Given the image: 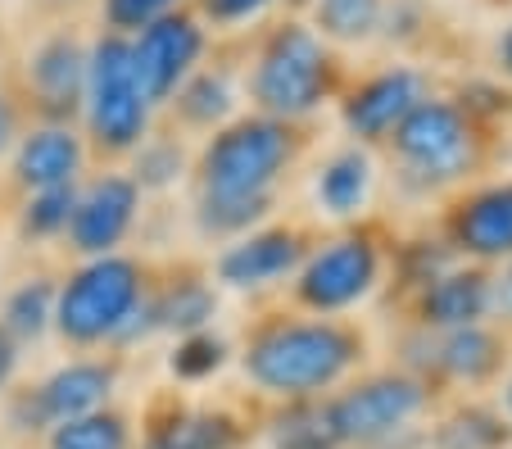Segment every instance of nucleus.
I'll return each instance as SVG.
<instances>
[{
	"label": "nucleus",
	"instance_id": "f257e3e1",
	"mask_svg": "<svg viewBox=\"0 0 512 449\" xmlns=\"http://www.w3.org/2000/svg\"><path fill=\"white\" fill-rule=\"evenodd\" d=\"M358 359L354 332L336 323H281L245 350V372L259 391L309 400L331 391Z\"/></svg>",
	"mask_w": 512,
	"mask_h": 449
},
{
	"label": "nucleus",
	"instance_id": "f03ea898",
	"mask_svg": "<svg viewBox=\"0 0 512 449\" xmlns=\"http://www.w3.org/2000/svg\"><path fill=\"white\" fill-rule=\"evenodd\" d=\"M327 87L331 59L318 32L304 23H286L281 32H272V41L259 55V69H254V100L272 118H300L322 105Z\"/></svg>",
	"mask_w": 512,
	"mask_h": 449
},
{
	"label": "nucleus",
	"instance_id": "7ed1b4c3",
	"mask_svg": "<svg viewBox=\"0 0 512 449\" xmlns=\"http://www.w3.org/2000/svg\"><path fill=\"white\" fill-rule=\"evenodd\" d=\"M290 159V132L277 118H245L204 150V191L213 196H263Z\"/></svg>",
	"mask_w": 512,
	"mask_h": 449
},
{
	"label": "nucleus",
	"instance_id": "20e7f679",
	"mask_svg": "<svg viewBox=\"0 0 512 449\" xmlns=\"http://www.w3.org/2000/svg\"><path fill=\"white\" fill-rule=\"evenodd\" d=\"M141 300V273L132 259H96L64 286L55 304V323L68 341H100L118 336Z\"/></svg>",
	"mask_w": 512,
	"mask_h": 449
},
{
	"label": "nucleus",
	"instance_id": "39448f33",
	"mask_svg": "<svg viewBox=\"0 0 512 449\" xmlns=\"http://www.w3.org/2000/svg\"><path fill=\"white\" fill-rule=\"evenodd\" d=\"M87 114L100 146L127 150L141 141L150 105L132 73V46L123 37H100L87 55Z\"/></svg>",
	"mask_w": 512,
	"mask_h": 449
},
{
	"label": "nucleus",
	"instance_id": "423d86ee",
	"mask_svg": "<svg viewBox=\"0 0 512 449\" xmlns=\"http://www.w3.org/2000/svg\"><path fill=\"white\" fill-rule=\"evenodd\" d=\"M395 150L408 173L426 182H449L472 164V123L449 100H422L395 127Z\"/></svg>",
	"mask_w": 512,
	"mask_h": 449
},
{
	"label": "nucleus",
	"instance_id": "0eeeda50",
	"mask_svg": "<svg viewBox=\"0 0 512 449\" xmlns=\"http://www.w3.org/2000/svg\"><path fill=\"white\" fill-rule=\"evenodd\" d=\"M426 409V391L408 377H372L354 391H345L331 404V422H336L340 445H377L399 431Z\"/></svg>",
	"mask_w": 512,
	"mask_h": 449
},
{
	"label": "nucleus",
	"instance_id": "6e6552de",
	"mask_svg": "<svg viewBox=\"0 0 512 449\" xmlns=\"http://www.w3.org/2000/svg\"><path fill=\"white\" fill-rule=\"evenodd\" d=\"M381 277V254L368 236H340V241L322 245L304 264L300 277V300L309 309L340 313L349 304H358L363 295L377 286Z\"/></svg>",
	"mask_w": 512,
	"mask_h": 449
},
{
	"label": "nucleus",
	"instance_id": "1a4fd4ad",
	"mask_svg": "<svg viewBox=\"0 0 512 449\" xmlns=\"http://www.w3.org/2000/svg\"><path fill=\"white\" fill-rule=\"evenodd\" d=\"M204 50V37L191 19L182 14H164L159 23L141 28L132 46V73H136V87H141L145 105H155V100H168L177 91V82L191 73V64L200 59Z\"/></svg>",
	"mask_w": 512,
	"mask_h": 449
},
{
	"label": "nucleus",
	"instance_id": "9d476101",
	"mask_svg": "<svg viewBox=\"0 0 512 449\" xmlns=\"http://www.w3.org/2000/svg\"><path fill=\"white\" fill-rule=\"evenodd\" d=\"M426 100V82L413 69H390L381 78L363 82L354 96L345 100V127L358 141H386L399 123L408 118V109Z\"/></svg>",
	"mask_w": 512,
	"mask_h": 449
},
{
	"label": "nucleus",
	"instance_id": "9b49d317",
	"mask_svg": "<svg viewBox=\"0 0 512 449\" xmlns=\"http://www.w3.org/2000/svg\"><path fill=\"white\" fill-rule=\"evenodd\" d=\"M132 218H136V182H127V177H100L87 196L73 205V223H68L73 227V245L82 254H100L105 259L123 241Z\"/></svg>",
	"mask_w": 512,
	"mask_h": 449
},
{
	"label": "nucleus",
	"instance_id": "f8f14e48",
	"mask_svg": "<svg viewBox=\"0 0 512 449\" xmlns=\"http://www.w3.org/2000/svg\"><path fill=\"white\" fill-rule=\"evenodd\" d=\"M300 259H304V241L295 232H254L218 259V277L227 286H236V291H254V286L281 282L286 273H295Z\"/></svg>",
	"mask_w": 512,
	"mask_h": 449
},
{
	"label": "nucleus",
	"instance_id": "ddd939ff",
	"mask_svg": "<svg viewBox=\"0 0 512 449\" xmlns=\"http://www.w3.org/2000/svg\"><path fill=\"white\" fill-rule=\"evenodd\" d=\"M454 241L458 250L476 259H508L512 254V182L490 186L472 196L454 214Z\"/></svg>",
	"mask_w": 512,
	"mask_h": 449
},
{
	"label": "nucleus",
	"instance_id": "4468645a",
	"mask_svg": "<svg viewBox=\"0 0 512 449\" xmlns=\"http://www.w3.org/2000/svg\"><path fill=\"white\" fill-rule=\"evenodd\" d=\"M32 87H37L41 105L50 114H68L78 105V96L87 91V55L78 50V41L55 37L37 50L32 59Z\"/></svg>",
	"mask_w": 512,
	"mask_h": 449
},
{
	"label": "nucleus",
	"instance_id": "2eb2a0df",
	"mask_svg": "<svg viewBox=\"0 0 512 449\" xmlns=\"http://www.w3.org/2000/svg\"><path fill=\"white\" fill-rule=\"evenodd\" d=\"M431 327H476L490 313V277L485 273H440L431 277V291L422 300Z\"/></svg>",
	"mask_w": 512,
	"mask_h": 449
},
{
	"label": "nucleus",
	"instance_id": "dca6fc26",
	"mask_svg": "<svg viewBox=\"0 0 512 449\" xmlns=\"http://www.w3.org/2000/svg\"><path fill=\"white\" fill-rule=\"evenodd\" d=\"M109 386H114V372L100 368V363H68L55 377L41 386V413L55 422H73L96 413L109 400Z\"/></svg>",
	"mask_w": 512,
	"mask_h": 449
},
{
	"label": "nucleus",
	"instance_id": "f3484780",
	"mask_svg": "<svg viewBox=\"0 0 512 449\" xmlns=\"http://www.w3.org/2000/svg\"><path fill=\"white\" fill-rule=\"evenodd\" d=\"M372 182H377L372 159L363 155L358 146L331 155L327 164L318 168V205H322V214H331V218L363 214L368 200H372Z\"/></svg>",
	"mask_w": 512,
	"mask_h": 449
},
{
	"label": "nucleus",
	"instance_id": "a211bd4d",
	"mask_svg": "<svg viewBox=\"0 0 512 449\" xmlns=\"http://www.w3.org/2000/svg\"><path fill=\"white\" fill-rule=\"evenodd\" d=\"M78 168H82V146L73 132H64V127L32 132V137L19 146V177L28 186H37V191L68 186Z\"/></svg>",
	"mask_w": 512,
	"mask_h": 449
},
{
	"label": "nucleus",
	"instance_id": "6ab92c4d",
	"mask_svg": "<svg viewBox=\"0 0 512 449\" xmlns=\"http://www.w3.org/2000/svg\"><path fill=\"white\" fill-rule=\"evenodd\" d=\"M435 363H440L449 377H458V381H481V377H490V372L499 368V341H494L481 323L476 327H454V332H445L440 350H435Z\"/></svg>",
	"mask_w": 512,
	"mask_h": 449
},
{
	"label": "nucleus",
	"instance_id": "aec40b11",
	"mask_svg": "<svg viewBox=\"0 0 512 449\" xmlns=\"http://www.w3.org/2000/svg\"><path fill=\"white\" fill-rule=\"evenodd\" d=\"M272 449H340L336 422H331V404H295L272 422Z\"/></svg>",
	"mask_w": 512,
	"mask_h": 449
},
{
	"label": "nucleus",
	"instance_id": "412c9836",
	"mask_svg": "<svg viewBox=\"0 0 512 449\" xmlns=\"http://www.w3.org/2000/svg\"><path fill=\"white\" fill-rule=\"evenodd\" d=\"M232 445H236L232 422L218 418V413H195V418L168 422L150 449H232Z\"/></svg>",
	"mask_w": 512,
	"mask_h": 449
},
{
	"label": "nucleus",
	"instance_id": "4be33fe9",
	"mask_svg": "<svg viewBox=\"0 0 512 449\" xmlns=\"http://www.w3.org/2000/svg\"><path fill=\"white\" fill-rule=\"evenodd\" d=\"M272 196L263 191V196H213V191H204L200 200V227L213 236H232V232H245L250 223H259L263 214H268Z\"/></svg>",
	"mask_w": 512,
	"mask_h": 449
},
{
	"label": "nucleus",
	"instance_id": "5701e85b",
	"mask_svg": "<svg viewBox=\"0 0 512 449\" xmlns=\"http://www.w3.org/2000/svg\"><path fill=\"white\" fill-rule=\"evenodd\" d=\"M50 449H127V427L114 413H87V418L59 422Z\"/></svg>",
	"mask_w": 512,
	"mask_h": 449
},
{
	"label": "nucleus",
	"instance_id": "b1692460",
	"mask_svg": "<svg viewBox=\"0 0 512 449\" xmlns=\"http://www.w3.org/2000/svg\"><path fill=\"white\" fill-rule=\"evenodd\" d=\"M318 28L327 37H340V41H358L368 37L381 19V0H318Z\"/></svg>",
	"mask_w": 512,
	"mask_h": 449
},
{
	"label": "nucleus",
	"instance_id": "393cba45",
	"mask_svg": "<svg viewBox=\"0 0 512 449\" xmlns=\"http://www.w3.org/2000/svg\"><path fill=\"white\" fill-rule=\"evenodd\" d=\"M55 318V286L50 282H28L10 295L5 304V323L14 336H41L46 323Z\"/></svg>",
	"mask_w": 512,
	"mask_h": 449
},
{
	"label": "nucleus",
	"instance_id": "a878e982",
	"mask_svg": "<svg viewBox=\"0 0 512 449\" xmlns=\"http://www.w3.org/2000/svg\"><path fill=\"white\" fill-rule=\"evenodd\" d=\"M155 318L164 327H173V332H200L204 323L213 318V295H209V286H200V282H182L177 291H168V300L164 304H155Z\"/></svg>",
	"mask_w": 512,
	"mask_h": 449
},
{
	"label": "nucleus",
	"instance_id": "bb28decb",
	"mask_svg": "<svg viewBox=\"0 0 512 449\" xmlns=\"http://www.w3.org/2000/svg\"><path fill=\"white\" fill-rule=\"evenodd\" d=\"M503 440H508V427H499L490 413L476 409L458 413L440 427V449H499Z\"/></svg>",
	"mask_w": 512,
	"mask_h": 449
},
{
	"label": "nucleus",
	"instance_id": "cd10ccee",
	"mask_svg": "<svg viewBox=\"0 0 512 449\" xmlns=\"http://www.w3.org/2000/svg\"><path fill=\"white\" fill-rule=\"evenodd\" d=\"M227 109H232V87H227V78L204 73V78H195L191 87L182 91V114L191 118V123H218V118H227Z\"/></svg>",
	"mask_w": 512,
	"mask_h": 449
},
{
	"label": "nucleus",
	"instance_id": "c85d7f7f",
	"mask_svg": "<svg viewBox=\"0 0 512 449\" xmlns=\"http://www.w3.org/2000/svg\"><path fill=\"white\" fill-rule=\"evenodd\" d=\"M73 205H78L73 186H50V191H41L28 205V232L50 236V232H59V227H68L73 223Z\"/></svg>",
	"mask_w": 512,
	"mask_h": 449
},
{
	"label": "nucleus",
	"instance_id": "c756f323",
	"mask_svg": "<svg viewBox=\"0 0 512 449\" xmlns=\"http://www.w3.org/2000/svg\"><path fill=\"white\" fill-rule=\"evenodd\" d=\"M223 354H227V345L218 341V336H186L173 354V372L177 377H191V381L209 377V372L223 368Z\"/></svg>",
	"mask_w": 512,
	"mask_h": 449
},
{
	"label": "nucleus",
	"instance_id": "7c9ffc66",
	"mask_svg": "<svg viewBox=\"0 0 512 449\" xmlns=\"http://www.w3.org/2000/svg\"><path fill=\"white\" fill-rule=\"evenodd\" d=\"M177 0H105V19L114 28H150L159 23Z\"/></svg>",
	"mask_w": 512,
	"mask_h": 449
},
{
	"label": "nucleus",
	"instance_id": "2f4dec72",
	"mask_svg": "<svg viewBox=\"0 0 512 449\" xmlns=\"http://www.w3.org/2000/svg\"><path fill=\"white\" fill-rule=\"evenodd\" d=\"M177 173H182V150L168 146V141L145 146L141 159H136V177H141V186H168Z\"/></svg>",
	"mask_w": 512,
	"mask_h": 449
},
{
	"label": "nucleus",
	"instance_id": "473e14b6",
	"mask_svg": "<svg viewBox=\"0 0 512 449\" xmlns=\"http://www.w3.org/2000/svg\"><path fill=\"white\" fill-rule=\"evenodd\" d=\"M272 0H204V14L213 23H245L254 14H263Z\"/></svg>",
	"mask_w": 512,
	"mask_h": 449
},
{
	"label": "nucleus",
	"instance_id": "72a5a7b5",
	"mask_svg": "<svg viewBox=\"0 0 512 449\" xmlns=\"http://www.w3.org/2000/svg\"><path fill=\"white\" fill-rule=\"evenodd\" d=\"M490 313H503V318H512V264L490 282Z\"/></svg>",
	"mask_w": 512,
	"mask_h": 449
},
{
	"label": "nucleus",
	"instance_id": "f704fd0d",
	"mask_svg": "<svg viewBox=\"0 0 512 449\" xmlns=\"http://www.w3.org/2000/svg\"><path fill=\"white\" fill-rule=\"evenodd\" d=\"M10 372H14V341H10V332H0V386H5Z\"/></svg>",
	"mask_w": 512,
	"mask_h": 449
},
{
	"label": "nucleus",
	"instance_id": "c9c22d12",
	"mask_svg": "<svg viewBox=\"0 0 512 449\" xmlns=\"http://www.w3.org/2000/svg\"><path fill=\"white\" fill-rule=\"evenodd\" d=\"M10 137H14V109L0 100V150L10 146Z\"/></svg>",
	"mask_w": 512,
	"mask_h": 449
},
{
	"label": "nucleus",
	"instance_id": "e433bc0d",
	"mask_svg": "<svg viewBox=\"0 0 512 449\" xmlns=\"http://www.w3.org/2000/svg\"><path fill=\"white\" fill-rule=\"evenodd\" d=\"M499 64H503V69L512 73V28H508V37L499 41Z\"/></svg>",
	"mask_w": 512,
	"mask_h": 449
},
{
	"label": "nucleus",
	"instance_id": "4c0bfd02",
	"mask_svg": "<svg viewBox=\"0 0 512 449\" xmlns=\"http://www.w3.org/2000/svg\"><path fill=\"white\" fill-rule=\"evenodd\" d=\"M503 409L512 413V381H508V391H503Z\"/></svg>",
	"mask_w": 512,
	"mask_h": 449
}]
</instances>
